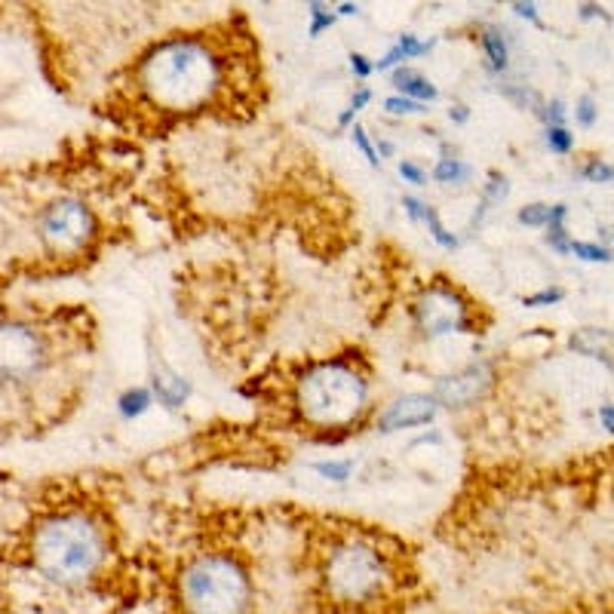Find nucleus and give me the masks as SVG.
I'll list each match as a JSON object with an SVG mask.
<instances>
[{
  "label": "nucleus",
  "instance_id": "1",
  "mask_svg": "<svg viewBox=\"0 0 614 614\" xmlns=\"http://www.w3.org/2000/svg\"><path fill=\"white\" fill-rule=\"evenodd\" d=\"M230 80L228 59L216 40L179 34L141 52L129 87L160 115H194L218 102Z\"/></svg>",
  "mask_w": 614,
  "mask_h": 614
},
{
  "label": "nucleus",
  "instance_id": "2",
  "mask_svg": "<svg viewBox=\"0 0 614 614\" xmlns=\"http://www.w3.org/2000/svg\"><path fill=\"white\" fill-rule=\"evenodd\" d=\"M22 553L34 575L71 590L99 577L111 556V537L87 504L52 501L26 519Z\"/></svg>",
  "mask_w": 614,
  "mask_h": 614
},
{
  "label": "nucleus",
  "instance_id": "3",
  "mask_svg": "<svg viewBox=\"0 0 614 614\" xmlns=\"http://www.w3.org/2000/svg\"><path fill=\"white\" fill-rule=\"evenodd\" d=\"M62 369V333L50 317L0 307V418L40 406Z\"/></svg>",
  "mask_w": 614,
  "mask_h": 614
},
{
  "label": "nucleus",
  "instance_id": "4",
  "mask_svg": "<svg viewBox=\"0 0 614 614\" xmlns=\"http://www.w3.org/2000/svg\"><path fill=\"white\" fill-rule=\"evenodd\" d=\"M317 581L326 602L345 612H366L387 600L397 584L394 556L378 544V537L363 532L333 535L317 563Z\"/></svg>",
  "mask_w": 614,
  "mask_h": 614
},
{
  "label": "nucleus",
  "instance_id": "5",
  "mask_svg": "<svg viewBox=\"0 0 614 614\" xmlns=\"http://www.w3.org/2000/svg\"><path fill=\"white\" fill-rule=\"evenodd\" d=\"M369 406V382L350 359H320L295 382V409L317 430L354 424Z\"/></svg>",
  "mask_w": 614,
  "mask_h": 614
},
{
  "label": "nucleus",
  "instance_id": "6",
  "mask_svg": "<svg viewBox=\"0 0 614 614\" xmlns=\"http://www.w3.org/2000/svg\"><path fill=\"white\" fill-rule=\"evenodd\" d=\"M185 614H249L252 577L234 553H197L176 577Z\"/></svg>",
  "mask_w": 614,
  "mask_h": 614
},
{
  "label": "nucleus",
  "instance_id": "7",
  "mask_svg": "<svg viewBox=\"0 0 614 614\" xmlns=\"http://www.w3.org/2000/svg\"><path fill=\"white\" fill-rule=\"evenodd\" d=\"M99 237V218L75 194H56L34 212V240L47 258H80Z\"/></svg>",
  "mask_w": 614,
  "mask_h": 614
},
{
  "label": "nucleus",
  "instance_id": "8",
  "mask_svg": "<svg viewBox=\"0 0 614 614\" xmlns=\"http://www.w3.org/2000/svg\"><path fill=\"white\" fill-rule=\"evenodd\" d=\"M415 326L430 338H446V335L474 333L476 317L474 307L467 305V298L446 283H430L412 305Z\"/></svg>",
  "mask_w": 614,
  "mask_h": 614
},
{
  "label": "nucleus",
  "instance_id": "9",
  "mask_svg": "<svg viewBox=\"0 0 614 614\" xmlns=\"http://www.w3.org/2000/svg\"><path fill=\"white\" fill-rule=\"evenodd\" d=\"M492 387V369L488 363H471L460 372H452L446 378H439L434 387V399L443 409H467L486 397Z\"/></svg>",
  "mask_w": 614,
  "mask_h": 614
},
{
  "label": "nucleus",
  "instance_id": "10",
  "mask_svg": "<svg viewBox=\"0 0 614 614\" xmlns=\"http://www.w3.org/2000/svg\"><path fill=\"white\" fill-rule=\"evenodd\" d=\"M439 403L434 394H409V397L394 399L387 409L378 415V434H394V430H412V427H424L436 418Z\"/></svg>",
  "mask_w": 614,
  "mask_h": 614
},
{
  "label": "nucleus",
  "instance_id": "11",
  "mask_svg": "<svg viewBox=\"0 0 614 614\" xmlns=\"http://www.w3.org/2000/svg\"><path fill=\"white\" fill-rule=\"evenodd\" d=\"M151 384L157 399H160L167 409H179V406H185V399L191 397V384H188V378H181L179 372L169 369L164 363H160V369H154Z\"/></svg>",
  "mask_w": 614,
  "mask_h": 614
},
{
  "label": "nucleus",
  "instance_id": "12",
  "mask_svg": "<svg viewBox=\"0 0 614 614\" xmlns=\"http://www.w3.org/2000/svg\"><path fill=\"white\" fill-rule=\"evenodd\" d=\"M394 83H397L399 90H403V96L406 99H412V102H434L436 99V87L427 80V77H422L418 71H412V68H397L394 71Z\"/></svg>",
  "mask_w": 614,
  "mask_h": 614
},
{
  "label": "nucleus",
  "instance_id": "13",
  "mask_svg": "<svg viewBox=\"0 0 614 614\" xmlns=\"http://www.w3.org/2000/svg\"><path fill=\"white\" fill-rule=\"evenodd\" d=\"M608 345H614L612 333H602V329H581L572 335V347L596 359H612L608 357Z\"/></svg>",
  "mask_w": 614,
  "mask_h": 614
},
{
  "label": "nucleus",
  "instance_id": "14",
  "mask_svg": "<svg viewBox=\"0 0 614 614\" xmlns=\"http://www.w3.org/2000/svg\"><path fill=\"white\" fill-rule=\"evenodd\" d=\"M430 176L439 185H464V181H471L474 176V169L467 167L464 160H455V157H443L434 169H430Z\"/></svg>",
  "mask_w": 614,
  "mask_h": 614
},
{
  "label": "nucleus",
  "instance_id": "15",
  "mask_svg": "<svg viewBox=\"0 0 614 614\" xmlns=\"http://www.w3.org/2000/svg\"><path fill=\"white\" fill-rule=\"evenodd\" d=\"M483 52H486L488 68H492V71H504V68H507V62H511L507 40H504V34H501V31H495V28H488L486 34H483Z\"/></svg>",
  "mask_w": 614,
  "mask_h": 614
},
{
  "label": "nucleus",
  "instance_id": "16",
  "mask_svg": "<svg viewBox=\"0 0 614 614\" xmlns=\"http://www.w3.org/2000/svg\"><path fill=\"white\" fill-rule=\"evenodd\" d=\"M117 406H120V412H123L127 418H139V415H145L148 406H151V390H148V387H129Z\"/></svg>",
  "mask_w": 614,
  "mask_h": 614
},
{
  "label": "nucleus",
  "instance_id": "17",
  "mask_svg": "<svg viewBox=\"0 0 614 614\" xmlns=\"http://www.w3.org/2000/svg\"><path fill=\"white\" fill-rule=\"evenodd\" d=\"M310 10V38H320L326 28L335 26V19H338V13H335V7H326V3H310L307 7Z\"/></svg>",
  "mask_w": 614,
  "mask_h": 614
},
{
  "label": "nucleus",
  "instance_id": "18",
  "mask_svg": "<svg viewBox=\"0 0 614 614\" xmlns=\"http://www.w3.org/2000/svg\"><path fill=\"white\" fill-rule=\"evenodd\" d=\"M424 221H427V228H430V234H434V240L439 246H446V249H455L458 246V237L455 234H448V228L439 221V216H436L434 206H427L424 209Z\"/></svg>",
  "mask_w": 614,
  "mask_h": 614
},
{
  "label": "nucleus",
  "instance_id": "19",
  "mask_svg": "<svg viewBox=\"0 0 614 614\" xmlns=\"http://www.w3.org/2000/svg\"><path fill=\"white\" fill-rule=\"evenodd\" d=\"M314 471L320 476H326V479H333V483H345V479H350L354 460H317Z\"/></svg>",
  "mask_w": 614,
  "mask_h": 614
},
{
  "label": "nucleus",
  "instance_id": "20",
  "mask_svg": "<svg viewBox=\"0 0 614 614\" xmlns=\"http://www.w3.org/2000/svg\"><path fill=\"white\" fill-rule=\"evenodd\" d=\"M551 216H553V206L547 204L523 206V209H519V225H528V228H544V225H551Z\"/></svg>",
  "mask_w": 614,
  "mask_h": 614
},
{
  "label": "nucleus",
  "instance_id": "21",
  "mask_svg": "<svg viewBox=\"0 0 614 614\" xmlns=\"http://www.w3.org/2000/svg\"><path fill=\"white\" fill-rule=\"evenodd\" d=\"M384 111H387V115H397V117L424 115V105L412 102V99H406V96H390V99H384Z\"/></svg>",
  "mask_w": 614,
  "mask_h": 614
},
{
  "label": "nucleus",
  "instance_id": "22",
  "mask_svg": "<svg viewBox=\"0 0 614 614\" xmlns=\"http://www.w3.org/2000/svg\"><path fill=\"white\" fill-rule=\"evenodd\" d=\"M572 252L584 261H612L614 252L600 244H572Z\"/></svg>",
  "mask_w": 614,
  "mask_h": 614
},
{
  "label": "nucleus",
  "instance_id": "23",
  "mask_svg": "<svg viewBox=\"0 0 614 614\" xmlns=\"http://www.w3.org/2000/svg\"><path fill=\"white\" fill-rule=\"evenodd\" d=\"M572 145H575V139H572V132L565 127L547 129V148H551L553 154H568L572 151Z\"/></svg>",
  "mask_w": 614,
  "mask_h": 614
},
{
  "label": "nucleus",
  "instance_id": "24",
  "mask_svg": "<svg viewBox=\"0 0 614 614\" xmlns=\"http://www.w3.org/2000/svg\"><path fill=\"white\" fill-rule=\"evenodd\" d=\"M350 136H354V145L363 151V157L369 160V167H378V151H375V145H372L369 136H366V129L357 123V127L350 129Z\"/></svg>",
  "mask_w": 614,
  "mask_h": 614
},
{
  "label": "nucleus",
  "instance_id": "25",
  "mask_svg": "<svg viewBox=\"0 0 614 614\" xmlns=\"http://www.w3.org/2000/svg\"><path fill=\"white\" fill-rule=\"evenodd\" d=\"M581 179H587V181H612L614 179V167H608V164H602V160H596V164H590V167L581 169Z\"/></svg>",
  "mask_w": 614,
  "mask_h": 614
},
{
  "label": "nucleus",
  "instance_id": "26",
  "mask_svg": "<svg viewBox=\"0 0 614 614\" xmlns=\"http://www.w3.org/2000/svg\"><path fill=\"white\" fill-rule=\"evenodd\" d=\"M556 301H563V289H544V293L525 295L523 298L525 307H544V305H556Z\"/></svg>",
  "mask_w": 614,
  "mask_h": 614
},
{
  "label": "nucleus",
  "instance_id": "27",
  "mask_svg": "<svg viewBox=\"0 0 614 614\" xmlns=\"http://www.w3.org/2000/svg\"><path fill=\"white\" fill-rule=\"evenodd\" d=\"M399 176L406 179V185H424L427 181V172L415 160H399Z\"/></svg>",
  "mask_w": 614,
  "mask_h": 614
},
{
  "label": "nucleus",
  "instance_id": "28",
  "mask_svg": "<svg viewBox=\"0 0 614 614\" xmlns=\"http://www.w3.org/2000/svg\"><path fill=\"white\" fill-rule=\"evenodd\" d=\"M575 115H577V123H581V127H593V123H596V105H593V99H590V96H581Z\"/></svg>",
  "mask_w": 614,
  "mask_h": 614
},
{
  "label": "nucleus",
  "instance_id": "29",
  "mask_svg": "<svg viewBox=\"0 0 614 614\" xmlns=\"http://www.w3.org/2000/svg\"><path fill=\"white\" fill-rule=\"evenodd\" d=\"M350 68L357 77H369L375 71V65H369V59L363 52H350Z\"/></svg>",
  "mask_w": 614,
  "mask_h": 614
},
{
  "label": "nucleus",
  "instance_id": "30",
  "mask_svg": "<svg viewBox=\"0 0 614 614\" xmlns=\"http://www.w3.org/2000/svg\"><path fill=\"white\" fill-rule=\"evenodd\" d=\"M547 120H551V127H563V117H565V108H563V102H559V99H556V102H551L547 105Z\"/></svg>",
  "mask_w": 614,
  "mask_h": 614
},
{
  "label": "nucleus",
  "instance_id": "31",
  "mask_svg": "<svg viewBox=\"0 0 614 614\" xmlns=\"http://www.w3.org/2000/svg\"><path fill=\"white\" fill-rule=\"evenodd\" d=\"M369 99H372L369 87H359L357 96H354V99H350V105H347V111H354V115H357L359 108H366V105H369Z\"/></svg>",
  "mask_w": 614,
  "mask_h": 614
},
{
  "label": "nucleus",
  "instance_id": "32",
  "mask_svg": "<svg viewBox=\"0 0 614 614\" xmlns=\"http://www.w3.org/2000/svg\"><path fill=\"white\" fill-rule=\"evenodd\" d=\"M403 206L409 209V216L415 218V221H418V218H424V209H427V206H424L422 200H415V197H403Z\"/></svg>",
  "mask_w": 614,
  "mask_h": 614
},
{
  "label": "nucleus",
  "instance_id": "33",
  "mask_svg": "<svg viewBox=\"0 0 614 614\" xmlns=\"http://www.w3.org/2000/svg\"><path fill=\"white\" fill-rule=\"evenodd\" d=\"M600 422H602V427L608 430V434H614V406H602Z\"/></svg>",
  "mask_w": 614,
  "mask_h": 614
},
{
  "label": "nucleus",
  "instance_id": "34",
  "mask_svg": "<svg viewBox=\"0 0 614 614\" xmlns=\"http://www.w3.org/2000/svg\"><path fill=\"white\" fill-rule=\"evenodd\" d=\"M513 10H516L519 16H525V19L537 22V7H535V3H513Z\"/></svg>",
  "mask_w": 614,
  "mask_h": 614
},
{
  "label": "nucleus",
  "instance_id": "35",
  "mask_svg": "<svg viewBox=\"0 0 614 614\" xmlns=\"http://www.w3.org/2000/svg\"><path fill=\"white\" fill-rule=\"evenodd\" d=\"M448 117H452V120H455V123H464V120H467V117H471V111H467V108H464V105H458V108H452V111H448Z\"/></svg>",
  "mask_w": 614,
  "mask_h": 614
},
{
  "label": "nucleus",
  "instance_id": "36",
  "mask_svg": "<svg viewBox=\"0 0 614 614\" xmlns=\"http://www.w3.org/2000/svg\"><path fill=\"white\" fill-rule=\"evenodd\" d=\"M335 10H338V16H357L359 13V7H354V3H338Z\"/></svg>",
  "mask_w": 614,
  "mask_h": 614
},
{
  "label": "nucleus",
  "instance_id": "37",
  "mask_svg": "<svg viewBox=\"0 0 614 614\" xmlns=\"http://www.w3.org/2000/svg\"><path fill=\"white\" fill-rule=\"evenodd\" d=\"M378 151H382V157H390V154H394V141L378 139Z\"/></svg>",
  "mask_w": 614,
  "mask_h": 614
}]
</instances>
